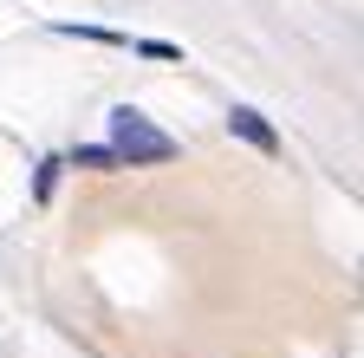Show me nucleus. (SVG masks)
<instances>
[{"mask_svg": "<svg viewBox=\"0 0 364 358\" xmlns=\"http://www.w3.org/2000/svg\"><path fill=\"white\" fill-rule=\"evenodd\" d=\"M53 176H59V163H39V183H33V196H39V202L53 196Z\"/></svg>", "mask_w": 364, "mask_h": 358, "instance_id": "obj_5", "label": "nucleus"}, {"mask_svg": "<svg viewBox=\"0 0 364 358\" xmlns=\"http://www.w3.org/2000/svg\"><path fill=\"white\" fill-rule=\"evenodd\" d=\"M105 157H111V169H117V163H169V157H176V137H169V130H156L144 111L117 105V111H111V144H105Z\"/></svg>", "mask_w": 364, "mask_h": 358, "instance_id": "obj_1", "label": "nucleus"}, {"mask_svg": "<svg viewBox=\"0 0 364 358\" xmlns=\"http://www.w3.org/2000/svg\"><path fill=\"white\" fill-rule=\"evenodd\" d=\"M130 53H144V59H156V65H176V59H182V46H169V39H130Z\"/></svg>", "mask_w": 364, "mask_h": 358, "instance_id": "obj_4", "label": "nucleus"}, {"mask_svg": "<svg viewBox=\"0 0 364 358\" xmlns=\"http://www.w3.org/2000/svg\"><path fill=\"white\" fill-rule=\"evenodd\" d=\"M228 130H235V137L241 144H254L260 157H280V130H273L260 111H247V105H235V111H228Z\"/></svg>", "mask_w": 364, "mask_h": 358, "instance_id": "obj_2", "label": "nucleus"}, {"mask_svg": "<svg viewBox=\"0 0 364 358\" xmlns=\"http://www.w3.org/2000/svg\"><path fill=\"white\" fill-rule=\"evenodd\" d=\"M53 33H65V39H85V46H130V33H111V26H85V20H59Z\"/></svg>", "mask_w": 364, "mask_h": 358, "instance_id": "obj_3", "label": "nucleus"}]
</instances>
